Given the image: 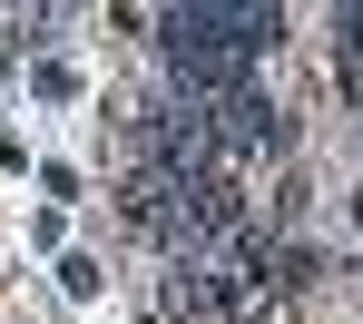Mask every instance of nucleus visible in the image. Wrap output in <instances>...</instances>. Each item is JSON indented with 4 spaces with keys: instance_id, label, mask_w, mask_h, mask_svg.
<instances>
[{
    "instance_id": "1",
    "label": "nucleus",
    "mask_w": 363,
    "mask_h": 324,
    "mask_svg": "<svg viewBox=\"0 0 363 324\" xmlns=\"http://www.w3.org/2000/svg\"><path fill=\"white\" fill-rule=\"evenodd\" d=\"M275 40H285V10L275 0H177V10H157V50H196V60L255 69Z\"/></svg>"
},
{
    "instance_id": "2",
    "label": "nucleus",
    "mask_w": 363,
    "mask_h": 324,
    "mask_svg": "<svg viewBox=\"0 0 363 324\" xmlns=\"http://www.w3.org/2000/svg\"><path fill=\"white\" fill-rule=\"evenodd\" d=\"M354 226H363V187H354Z\"/></svg>"
}]
</instances>
